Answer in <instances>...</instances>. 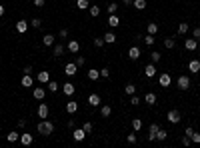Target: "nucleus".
I'll use <instances>...</instances> for the list:
<instances>
[{
	"label": "nucleus",
	"mask_w": 200,
	"mask_h": 148,
	"mask_svg": "<svg viewBox=\"0 0 200 148\" xmlns=\"http://www.w3.org/2000/svg\"><path fill=\"white\" fill-rule=\"evenodd\" d=\"M174 44H176V42H174V38H164V46H166L168 50H170V48H174Z\"/></svg>",
	"instance_id": "79ce46f5"
},
{
	"label": "nucleus",
	"mask_w": 200,
	"mask_h": 148,
	"mask_svg": "<svg viewBox=\"0 0 200 148\" xmlns=\"http://www.w3.org/2000/svg\"><path fill=\"white\" fill-rule=\"evenodd\" d=\"M54 40H56V38H54L52 34H46V36H42V44H44V46H52Z\"/></svg>",
	"instance_id": "5701e85b"
},
{
	"label": "nucleus",
	"mask_w": 200,
	"mask_h": 148,
	"mask_svg": "<svg viewBox=\"0 0 200 148\" xmlns=\"http://www.w3.org/2000/svg\"><path fill=\"white\" fill-rule=\"evenodd\" d=\"M166 120L170 122V124H178L180 122V110H176V108H172L170 112L166 114Z\"/></svg>",
	"instance_id": "f03ea898"
},
{
	"label": "nucleus",
	"mask_w": 200,
	"mask_h": 148,
	"mask_svg": "<svg viewBox=\"0 0 200 148\" xmlns=\"http://www.w3.org/2000/svg\"><path fill=\"white\" fill-rule=\"evenodd\" d=\"M38 118H48V104H40L38 106Z\"/></svg>",
	"instance_id": "f3484780"
},
{
	"label": "nucleus",
	"mask_w": 200,
	"mask_h": 148,
	"mask_svg": "<svg viewBox=\"0 0 200 148\" xmlns=\"http://www.w3.org/2000/svg\"><path fill=\"white\" fill-rule=\"evenodd\" d=\"M32 72H34V68L30 66V64H28V66H24V74H32Z\"/></svg>",
	"instance_id": "6e6d98bb"
},
{
	"label": "nucleus",
	"mask_w": 200,
	"mask_h": 148,
	"mask_svg": "<svg viewBox=\"0 0 200 148\" xmlns=\"http://www.w3.org/2000/svg\"><path fill=\"white\" fill-rule=\"evenodd\" d=\"M36 80H38V82H42V84H46V82L50 80V74H48L46 70H42V72H38V76H36Z\"/></svg>",
	"instance_id": "6ab92c4d"
},
{
	"label": "nucleus",
	"mask_w": 200,
	"mask_h": 148,
	"mask_svg": "<svg viewBox=\"0 0 200 148\" xmlns=\"http://www.w3.org/2000/svg\"><path fill=\"white\" fill-rule=\"evenodd\" d=\"M88 78H90V80H98V78H100V70H96V68L88 70Z\"/></svg>",
	"instance_id": "7c9ffc66"
},
{
	"label": "nucleus",
	"mask_w": 200,
	"mask_h": 148,
	"mask_svg": "<svg viewBox=\"0 0 200 148\" xmlns=\"http://www.w3.org/2000/svg\"><path fill=\"white\" fill-rule=\"evenodd\" d=\"M24 126H26V120L20 118V120H18V128H24Z\"/></svg>",
	"instance_id": "bf43d9fd"
},
{
	"label": "nucleus",
	"mask_w": 200,
	"mask_h": 148,
	"mask_svg": "<svg viewBox=\"0 0 200 148\" xmlns=\"http://www.w3.org/2000/svg\"><path fill=\"white\" fill-rule=\"evenodd\" d=\"M62 54H64V46H62V44H56V46H54V56H62Z\"/></svg>",
	"instance_id": "4c0bfd02"
},
{
	"label": "nucleus",
	"mask_w": 200,
	"mask_h": 148,
	"mask_svg": "<svg viewBox=\"0 0 200 148\" xmlns=\"http://www.w3.org/2000/svg\"><path fill=\"white\" fill-rule=\"evenodd\" d=\"M88 10H90V16H94V18H96V16H100V6H90Z\"/></svg>",
	"instance_id": "ea45409f"
},
{
	"label": "nucleus",
	"mask_w": 200,
	"mask_h": 148,
	"mask_svg": "<svg viewBox=\"0 0 200 148\" xmlns=\"http://www.w3.org/2000/svg\"><path fill=\"white\" fill-rule=\"evenodd\" d=\"M132 6L136 10H144L146 8V0H132Z\"/></svg>",
	"instance_id": "a878e982"
},
{
	"label": "nucleus",
	"mask_w": 200,
	"mask_h": 148,
	"mask_svg": "<svg viewBox=\"0 0 200 148\" xmlns=\"http://www.w3.org/2000/svg\"><path fill=\"white\" fill-rule=\"evenodd\" d=\"M100 76H102V78H108L110 76V68H102V70H100Z\"/></svg>",
	"instance_id": "49530a36"
},
{
	"label": "nucleus",
	"mask_w": 200,
	"mask_h": 148,
	"mask_svg": "<svg viewBox=\"0 0 200 148\" xmlns=\"http://www.w3.org/2000/svg\"><path fill=\"white\" fill-rule=\"evenodd\" d=\"M82 128H84V132H86V134H90L94 126H92V122H84V126H82Z\"/></svg>",
	"instance_id": "c03bdc74"
},
{
	"label": "nucleus",
	"mask_w": 200,
	"mask_h": 148,
	"mask_svg": "<svg viewBox=\"0 0 200 148\" xmlns=\"http://www.w3.org/2000/svg\"><path fill=\"white\" fill-rule=\"evenodd\" d=\"M192 36H194L196 40L200 38V26H194V30H192Z\"/></svg>",
	"instance_id": "3c124183"
},
{
	"label": "nucleus",
	"mask_w": 200,
	"mask_h": 148,
	"mask_svg": "<svg viewBox=\"0 0 200 148\" xmlns=\"http://www.w3.org/2000/svg\"><path fill=\"white\" fill-rule=\"evenodd\" d=\"M184 134H186V136H192V134H194V128H192V126H188V128L184 130Z\"/></svg>",
	"instance_id": "4d7b16f0"
},
{
	"label": "nucleus",
	"mask_w": 200,
	"mask_h": 148,
	"mask_svg": "<svg viewBox=\"0 0 200 148\" xmlns=\"http://www.w3.org/2000/svg\"><path fill=\"white\" fill-rule=\"evenodd\" d=\"M76 72H78L76 62H70V64H66V66H64V74H66V76H74Z\"/></svg>",
	"instance_id": "423d86ee"
},
{
	"label": "nucleus",
	"mask_w": 200,
	"mask_h": 148,
	"mask_svg": "<svg viewBox=\"0 0 200 148\" xmlns=\"http://www.w3.org/2000/svg\"><path fill=\"white\" fill-rule=\"evenodd\" d=\"M128 58H130V60H138V58H140V48L138 46H132L128 50Z\"/></svg>",
	"instance_id": "9d476101"
},
{
	"label": "nucleus",
	"mask_w": 200,
	"mask_h": 148,
	"mask_svg": "<svg viewBox=\"0 0 200 148\" xmlns=\"http://www.w3.org/2000/svg\"><path fill=\"white\" fill-rule=\"evenodd\" d=\"M32 96H34V98H36V100H42L44 96H46V90H44L42 86H36V88H34V90H32Z\"/></svg>",
	"instance_id": "0eeeda50"
},
{
	"label": "nucleus",
	"mask_w": 200,
	"mask_h": 148,
	"mask_svg": "<svg viewBox=\"0 0 200 148\" xmlns=\"http://www.w3.org/2000/svg\"><path fill=\"white\" fill-rule=\"evenodd\" d=\"M118 24H120V18L116 14H110V18H108V26L110 28H118Z\"/></svg>",
	"instance_id": "a211bd4d"
},
{
	"label": "nucleus",
	"mask_w": 200,
	"mask_h": 148,
	"mask_svg": "<svg viewBox=\"0 0 200 148\" xmlns=\"http://www.w3.org/2000/svg\"><path fill=\"white\" fill-rule=\"evenodd\" d=\"M178 88H180V90H188V88H190V78L184 76V74L178 76Z\"/></svg>",
	"instance_id": "7ed1b4c3"
},
{
	"label": "nucleus",
	"mask_w": 200,
	"mask_h": 148,
	"mask_svg": "<svg viewBox=\"0 0 200 148\" xmlns=\"http://www.w3.org/2000/svg\"><path fill=\"white\" fill-rule=\"evenodd\" d=\"M20 84H22V88H30V86L34 84V80H32V76H30V74H24V78L20 80Z\"/></svg>",
	"instance_id": "ddd939ff"
},
{
	"label": "nucleus",
	"mask_w": 200,
	"mask_h": 148,
	"mask_svg": "<svg viewBox=\"0 0 200 148\" xmlns=\"http://www.w3.org/2000/svg\"><path fill=\"white\" fill-rule=\"evenodd\" d=\"M190 140H192V142H196V144L200 142V134L196 132V130H194V134H192V136H190Z\"/></svg>",
	"instance_id": "8fccbe9b"
},
{
	"label": "nucleus",
	"mask_w": 200,
	"mask_h": 148,
	"mask_svg": "<svg viewBox=\"0 0 200 148\" xmlns=\"http://www.w3.org/2000/svg\"><path fill=\"white\" fill-rule=\"evenodd\" d=\"M116 10H118V4H116V2H110V4H108V12H110V14H116Z\"/></svg>",
	"instance_id": "37998d69"
},
{
	"label": "nucleus",
	"mask_w": 200,
	"mask_h": 148,
	"mask_svg": "<svg viewBox=\"0 0 200 148\" xmlns=\"http://www.w3.org/2000/svg\"><path fill=\"white\" fill-rule=\"evenodd\" d=\"M30 26H32V28H36V30H38L40 26H42V20H40V18H32V20H30Z\"/></svg>",
	"instance_id": "c9c22d12"
},
{
	"label": "nucleus",
	"mask_w": 200,
	"mask_h": 148,
	"mask_svg": "<svg viewBox=\"0 0 200 148\" xmlns=\"http://www.w3.org/2000/svg\"><path fill=\"white\" fill-rule=\"evenodd\" d=\"M142 40H144V44H146V46H152V44H154V36H152V34H146Z\"/></svg>",
	"instance_id": "e433bc0d"
},
{
	"label": "nucleus",
	"mask_w": 200,
	"mask_h": 148,
	"mask_svg": "<svg viewBox=\"0 0 200 148\" xmlns=\"http://www.w3.org/2000/svg\"><path fill=\"white\" fill-rule=\"evenodd\" d=\"M36 130H38V134H42V136H48V134L54 132V124H52V122H48V120H42V122H38Z\"/></svg>",
	"instance_id": "f257e3e1"
},
{
	"label": "nucleus",
	"mask_w": 200,
	"mask_h": 148,
	"mask_svg": "<svg viewBox=\"0 0 200 148\" xmlns=\"http://www.w3.org/2000/svg\"><path fill=\"white\" fill-rule=\"evenodd\" d=\"M58 36H60V38H66V36H68V30H66V28H62L60 32H58Z\"/></svg>",
	"instance_id": "864d4df0"
},
{
	"label": "nucleus",
	"mask_w": 200,
	"mask_h": 148,
	"mask_svg": "<svg viewBox=\"0 0 200 148\" xmlns=\"http://www.w3.org/2000/svg\"><path fill=\"white\" fill-rule=\"evenodd\" d=\"M150 58H152V62H158V60L162 58V54L158 52V50H154V52H150Z\"/></svg>",
	"instance_id": "a19ab883"
},
{
	"label": "nucleus",
	"mask_w": 200,
	"mask_h": 148,
	"mask_svg": "<svg viewBox=\"0 0 200 148\" xmlns=\"http://www.w3.org/2000/svg\"><path fill=\"white\" fill-rule=\"evenodd\" d=\"M84 62H86L84 56H76V66H84Z\"/></svg>",
	"instance_id": "09e8293b"
},
{
	"label": "nucleus",
	"mask_w": 200,
	"mask_h": 148,
	"mask_svg": "<svg viewBox=\"0 0 200 148\" xmlns=\"http://www.w3.org/2000/svg\"><path fill=\"white\" fill-rule=\"evenodd\" d=\"M156 32H158V24L156 22H148V34H152V36H154Z\"/></svg>",
	"instance_id": "72a5a7b5"
},
{
	"label": "nucleus",
	"mask_w": 200,
	"mask_h": 148,
	"mask_svg": "<svg viewBox=\"0 0 200 148\" xmlns=\"http://www.w3.org/2000/svg\"><path fill=\"white\" fill-rule=\"evenodd\" d=\"M188 70H190L192 74L200 72V60H190V62H188Z\"/></svg>",
	"instance_id": "f8f14e48"
},
{
	"label": "nucleus",
	"mask_w": 200,
	"mask_h": 148,
	"mask_svg": "<svg viewBox=\"0 0 200 148\" xmlns=\"http://www.w3.org/2000/svg\"><path fill=\"white\" fill-rule=\"evenodd\" d=\"M190 142H192V140H190V136H186V134H184V138H182V144H184V146H188Z\"/></svg>",
	"instance_id": "5fc2aeb1"
},
{
	"label": "nucleus",
	"mask_w": 200,
	"mask_h": 148,
	"mask_svg": "<svg viewBox=\"0 0 200 148\" xmlns=\"http://www.w3.org/2000/svg\"><path fill=\"white\" fill-rule=\"evenodd\" d=\"M6 138H8V142H16V140L20 138V134L16 132V130H12V132H8V136H6Z\"/></svg>",
	"instance_id": "473e14b6"
},
{
	"label": "nucleus",
	"mask_w": 200,
	"mask_h": 148,
	"mask_svg": "<svg viewBox=\"0 0 200 148\" xmlns=\"http://www.w3.org/2000/svg\"><path fill=\"white\" fill-rule=\"evenodd\" d=\"M126 140H128L130 144H134V142H136V134H128V136H126Z\"/></svg>",
	"instance_id": "603ef678"
},
{
	"label": "nucleus",
	"mask_w": 200,
	"mask_h": 148,
	"mask_svg": "<svg viewBox=\"0 0 200 148\" xmlns=\"http://www.w3.org/2000/svg\"><path fill=\"white\" fill-rule=\"evenodd\" d=\"M170 82H172V78H170V74H168V72H164V74H160V76H158V84H160L162 88L170 86Z\"/></svg>",
	"instance_id": "39448f33"
},
{
	"label": "nucleus",
	"mask_w": 200,
	"mask_h": 148,
	"mask_svg": "<svg viewBox=\"0 0 200 148\" xmlns=\"http://www.w3.org/2000/svg\"><path fill=\"white\" fill-rule=\"evenodd\" d=\"M72 136H74V140H76V142H80V140H84L86 132H84V128H76L74 132H72Z\"/></svg>",
	"instance_id": "4468645a"
},
{
	"label": "nucleus",
	"mask_w": 200,
	"mask_h": 148,
	"mask_svg": "<svg viewBox=\"0 0 200 148\" xmlns=\"http://www.w3.org/2000/svg\"><path fill=\"white\" fill-rule=\"evenodd\" d=\"M76 110H78V104H76V102H68V104H66V112H68V114H74Z\"/></svg>",
	"instance_id": "c85d7f7f"
},
{
	"label": "nucleus",
	"mask_w": 200,
	"mask_h": 148,
	"mask_svg": "<svg viewBox=\"0 0 200 148\" xmlns=\"http://www.w3.org/2000/svg\"><path fill=\"white\" fill-rule=\"evenodd\" d=\"M88 104L94 106V108H96V106H100V96L98 94H90V96H88Z\"/></svg>",
	"instance_id": "412c9836"
},
{
	"label": "nucleus",
	"mask_w": 200,
	"mask_h": 148,
	"mask_svg": "<svg viewBox=\"0 0 200 148\" xmlns=\"http://www.w3.org/2000/svg\"><path fill=\"white\" fill-rule=\"evenodd\" d=\"M144 74H146L148 78L156 76V66H154V64H146V68H144Z\"/></svg>",
	"instance_id": "2eb2a0df"
},
{
	"label": "nucleus",
	"mask_w": 200,
	"mask_h": 148,
	"mask_svg": "<svg viewBox=\"0 0 200 148\" xmlns=\"http://www.w3.org/2000/svg\"><path fill=\"white\" fill-rule=\"evenodd\" d=\"M44 2H46V0H34V6H38V8H42V6H44Z\"/></svg>",
	"instance_id": "13d9d810"
},
{
	"label": "nucleus",
	"mask_w": 200,
	"mask_h": 148,
	"mask_svg": "<svg viewBox=\"0 0 200 148\" xmlns=\"http://www.w3.org/2000/svg\"><path fill=\"white\" fill-rule=\"evenodd\" d=\"M0 26H2V20H0Z\"/></svg>",
	"instance_id": "e2e57ef3"
},
{
	"label": "nucleus",
	"mask_w": 200,
	"mask_h": 148,
	"mask_svg": "<svg viewBox=\"0 0 200 148\" xmlns=\"http://www.w3.org/2000/svg\"><path fill=\"white\" fill-rule=\"evenodd\" d=\"M76 8H80V10L90 8V2H88V0H76Z\"/></svg>",
	"instance_id": "cd10ccee"
},
{
	"label": "nucleus",
	"mask_w": 200,
	"mask_h": 148,
	"mask_svg": "<svg viewBox=\"0 0 200 148\" xmlns=\"http://www.w3.org/2000/svg\"><path fill=\"white\" fill-rule=\"evenodd\" d=\"M124 92H126L128 96L136 94V86H134V84H126V86H124Z\"/></svg>",
	"instance_id": "2f4dec72"
},
{
	"label": "nucleus",
	"mask_w": 200,
	"mask_h": 148,
	"mask_svg": "<svg viewBox=\"0 0 200 148\" xmlns=\"http://www.w3.org/2000/svg\"><path fill=\"white\" fill-rule=\"evenodd\" d=\"M104 42L106 44H114L116 42V34L114 32H106L104 34Z\"/></svg>",
	"instance_id": "b1692460"
},
{
	"label": "nucleus",
	"mask_w": 200,
	"mask_h": 148,
	"mask_svg": "<svg viewBox=\"0 0 200 148\" xmlns=\"http://www.w3.org/2000/svg\"><path fill=\"white\" fill-rule=\"evenodd\" d=\"M122 2H124L126 6H130V4H132V0H122Z\"/></svg>",
	"instance_id": "680f3d73"
},
{
	"label": "nucleus",
	"mask_w": 200,
	"mask_h": 148,
	"mask_svg": "<svg viewBox=\"0 0 200 148\" xmlns=\"http://www.w3.org/2000/svg\"><path fill=\"white\" fill-rule=\"evenodd\" d=\"M104 44H106V42H104V38H94V46H96V48H102Z\"/></svg>",
	"instance_id": "a18cd8bd"
},
{
	"label": "nucleus",
	"mask_w": 200,
	"mask_h": 148,
	"mask_svg": "<svg viewBox=\"0 0 200 148\" xmlns=\"http://www.w3.org/2000/svg\"><path fill=\"white\" fill-rule=\"evenodd\" d=\"M112 114V108H110L108 104H104V106H100V116L102 118H108V116Z\"/></svg>",
	"instance_id": "aec40b11"
},
{
	"label": "nucleus",
	"mask_w": 200,
	"mask_h": 148,
	"mask_svg": "<svg viewBox=\"0 0 200 148\" xmlns=\"http://www.w3.org/2000/svg\"><path fill=\"white\" fill-rule=\"evenodd\" d=\"M158 128H160L158 124H150V126H148V140H156V132H158Z\"/></svg>",
	"instance_id": "1a4fd4ad"
},
{
	"label": "nucleus",
	"mask_w": 200,
	"mask_h": 148,
	"mask_svg": "<svg viewBox=\"0 0 200 148\" xmlns=\"http://www.w3.org/2000/svg\"><path fill=\"white\" fill-rule=\"evenodd\" d=\"M130 102H132V106H138L140 104V98L136 94H132V98H130Z\"/></svg>",
	"instance_id": "de8ad7c7"
},
{
	"label": "nucleus",
	"mask_w": 200,
	"mask_h": 148,
	"mask_svg": "<svg viewBox=\"0 0 200 148\" xmlns=\"http://www.w3.org/2000/svg\"><path fill=\"white\" fill-rule=\"evenodd\" d=\"M46 86H48V90H50V92H56L58 88H60V84H58L56 80H48V82H46Z\"/></svg>",
	"instance_id": "bb28decb"
},
{
	"label": "nucleus",
	"mask_w": 200,
	"mask_h": 148,
	"mask_svg": "<svg viewBox=\"0 0 200 148\" xmlns=\"http://www.w3.org/2000/svg\"><path fill=\"white\" fill-rule=\"evenodd\" d=\"M166 136H168V132L164 128H158V132H156V140H166Z\"/></svg>",
	"instance_id": "f704fd0d"
},
{
	"label": "nucleus",
	"mask_w": 200,
	"mask_h": 148,
	"mask_svg": "<svg viewBox=\"0 0 200 148\" xmlns=\"http://www.w3.org/2000/svg\"><path fill=\"white\" fill-rule=\"evenodd\" d=\"M144 102H146L148 106L156 104V94H154V92H146V96H144Z\"/></svg>",
	"instance_id": "dca6fc26"
},
{
	"label": "nucleus",
	"mask_w": 200,
	"mask_h": 148,
	"mask_svg": "<svg viewBox=\"0 0 200 148\" xmlns=\"http://www.w3.org/2000/svg\"><path fill=\"white\" fill-rule=\"evenodd\" d=\"M20 142H22L24 146H30V144H32V134H20Z\"/></svg>",
	"instance_id": "4be33fe9"
},
{
	"label": "nucleus",
	"mask_w": 200,
	"mask_h": 148,
	"mask_svg": "<svg viewBox=\"0 0 200 148\" xmlns=\"http://www.w3.org/2000/svg\"><path fill=\"white\" fill-rule=\"evenodd\" d=\"M196 44H198V40H196V38H188V40L184 42V46H186V50H194Z\"/></svg>",
	"instance_id": "393cba45"
},
{
	"label": "nucleus",
	"mask_w": 200,
	"mask_h": 148,
	"mask_svg": "<svg viewBox=\"0 0 200 148\" xmlns=\"http://www.w3.org/2000/svg\"><path fill=\"white\" fill-rule=\"evenodd\" d=\"M28 26H30V22H26V20H20V22H16V32L24 34L26 30H28Z\"/></svg>",
	"instance_id": "6e6552de"
},
{
	"label": "nucleus",
	"mask_w": 200,
	"mask_h": 148,
	"mask_svg": "<svg viewBox=\"0 0 200 148\" xmlns=\"http://www.w3.org/2000/svg\"><path fill=\"white\" fill-rule=\"evenodd\" d=\"M186 32H188V24L180 22V24H178V34H186Z\"/></svg>",
	"instance_id": "58836bf2"
},
{
	"label": "nucleus",
	"mask_w": 200,
	"mask_h": 148,
	"mask_svg": "<svg viewBox=\"0 0 200 148\" xmlns=\"http://www.w3.org/2000/svg\"><path fill=\"white\" fill-rule=\"evenodd\" d=\"M78 50H80V44H78V40H68V52L76 54Z\"/></svg>",
	"instance_id": "9b49d317"
},
{
	"label": "nucleus",
	"mask_w": 200,
	"mask_h": 148,
	"mask_svg": "<svg viewBox=\"0 0 200 148\" xmlns=\"http://www.w3.org/2000/svg\"><path fill=\"white\" fill-rule=\"evenodd\" d=\"M140 128H142V120H140V118H132V130H134V132H138Z\"/></svg>",
	"instance_id": "c756f323"
},
{
	"label": "nucleus",
	"mask_w": 200,
	"mask_h": 148,
	"mask_svg": "<svg viewBox=\"0 0 200 148\" xmlns=\"http://www.w3.org/2000/svg\"><path fill=\"white\" fill-rule=\"evenodd\" d=\"M60 88H62V92H64L66 96H72L74 92H76V86L72 84V82H64V84H62Z\"/></svg>",
	"instance_id": "20e7f679"
},
{
	"label": "nucleus",
	"mask_w": 200,
	"mask_h": 148,
	"mask_svg": "<svg viewBox=\"0 0 200 148\" xmlns=\"http://www.w3.org/2000/svg\"><path fill=\"white\" fill-rule=\"evenodd\" d=\"M0 16H4V6L0 4Z\"/></svg>",
	"instance_id": "052dcab7"
}]
</instances>
